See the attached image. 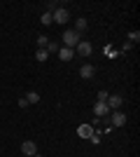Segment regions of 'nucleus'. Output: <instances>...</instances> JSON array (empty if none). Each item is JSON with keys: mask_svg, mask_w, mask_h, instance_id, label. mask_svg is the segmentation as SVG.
<instances>
[{"mask_svg": "<svg viewBox=\"0 0 140 157\" xmlns=\"http://www.w3.org/2000/svg\"><path fill=\"white\" fill-rule=\"evenodd\" d=\"M63 45L70 47V49H75V47L80 45V33L73 31V28H70V31H66V33H63Z\"/></svg>", "mask_w": 140, "mask_h": 157, "instance_id": "obj_1", "label": "nucleus"}, {"mask_svg": "<svg viewBox=\"0 0 140 157\" xmlns=\"http://www.w3.org/2000/svg\"><path fill=\"white\" fill-rule=\"evenodd\" d=\"M52 19L56 21V24H66L68 21V10L66 7H56V10L52 12Z\"/></svg>", "mask_w": 140, "mask_h": 157, "instance_id": "obj_2", "label": "nucleus"}, {"mask_svg": "<svg viewBox=\"0 0 140 157\" xmlns=\"http://www.w3.org/2000/svg\"><path fill=\"white\" fill-rule=\"evenodd\" d=\"M75 49H77V54H80V56H91V52H93L91 42H87V40H80V45L75 47Z\"/></svg>", "mask_w": 140, "mask_h": 157, "instance_id": "obj_3", "label": "nucleus"}, {"mask_svg": "<svg viewBox=\"0 0 140 157\" xmlns=\"http://www.w3.org/2000/svg\"><path fill=\"white\" fill-rule=\"evenodd\" d=\"M21 152H23V155H28V157H33L35 152H38L35 141H23V143H21Z\"/></svg>", "mask_w": 140, "mask_h": 157, "instance_id": "obj_4", "label": "nucleus"}, {"mask_svg": "<svg viewBox=\"0 0 140 157\" xmlns=\"http://www.w3.org/2000/svg\"><path fill=\"white\" fill-rule=\"evenodd\" d=\"M105 103H107V108H110V113H112V110H119V108H121L124 98H121V96H107Z\"/></svg>", "mask_w": 140, "mask_h": 157, "instance_id": "obj_5", "label": "nucleus"}, {"mask_svg": "<svg viewBox=\"0 0 140 157\" xmlns=\"http://www.w3.org/2000/svg\"><path fill=\"white\" fill-rule=\"evenodd\" d=\"M126 115H124V113H121V110H112V124L114 127H124V124H126Z\"/></svg>", "mask_w": 140, "mask_h": 157, "instance_id": "obj_6", "label": "nucleus"}, {"mask_svg": "<svg viewBox=\"0 0 140 157\" xmlns=\"http://www.w3.org/2000/svg\"><path fill=\"white\" fill-rule=\"evenodd\" d=\"M93 113H96L98 117H105V115H110V108H107L105 101H98V103L93 105Z\"/></svg>", "mask_w": 140, "mask_h": 157, "instance_id": "obj_7", "label": "nucleus"}, {"mask_svg": "<svg viewBox=\"0 0 140 157\" xmlns=\"http://www.w3.org/2000/svg\"><path fill=\"white\" fill-rule=\"evenodd\" d=\"M56 54H59V59H61V61H73L75 49H70V47H61V49H59Z\"/></svg>", "mask_w": 140, "mask_h": 157, "instance_id": "obj_8", "label": "nucleus"}, {"mask_svg": "<svg viewBox=\"0 0 140 157\" xmlns=\"http://www.w3.org/2000/svg\"><path fill=\"white\" fill-rule=\"evenodd\" d=\"M93 73H96V68H93L91 63H84V66H82V68H80V75H82V78H84V80L93 78Z\"/></svg>", "mask_w": 140, "mask_h": 157, "instance_id": "obj_9", "label": "nucleus"}, {"mask_svg": "<svg viewBox=\"0 0 140 157\" xmlns=\"http://www.w3.org/2000/svg\"><path fill=\"white\" fill-rule=\"evenodd\" d=\"M87 28H89L87 19H84V17H80V19H77V24H75V28H73V31H77V33H84Z\"/></svg>", "mask_w": 140, "mask_h": 157, "instance_id": "obj_10", "label": "nucleus"}, {"mask_svg": "<svg viewBox=\"0 0 140 157\" xmlns=\"http://www.w3.org/2000/svg\"><path fill=\"white\" fill-rule=\"evenodd\" d=\"M77 134H80V136H84V138H91V136H93V129L84 124V127H80V129H77Z\"/></svg>", "mask_w": 140, "mask_h": 157, "instance_id": "obj_11", "label": "nucleus"}, {"mask_svg": "<svg viewBox=\"0 0 140 157\" xmlns=\"http://www.w3.org/2000/svg\"><path fill=\"white\" fill-rule=\"evenodd\" d=\"M26 101H28V105H33V103H38V101H40V94H38V92H28Z\"/></svg>", "mask_w": 140, "mask_h": 157, "instance_id": "obj_12", "label": "nucleus"}, {"mask_svg": "<svg viewBox=\"0 0 140 157\" xmlns=\"http://www.w3.org/2000/svg\"><path fill=\"white\" fill-rule=\"evenodd\" d=\"M35 59L40 61V63H45V61L49 59V54H47V49H38V52H35Z\"/></svg>", "mask_w": 140, "mask_h": 157, "instance_id": "obj_13", "label": "nucleus"}, {"mask_svg": "<svg viewBox=\"0 0 140 157\" xmlns=\"http://www.w3.org/2000/svg\"><path fill=\"white\" fill-rule=\"evenodd\" d=\"M40 21H42V24H45V26H49V24H54V19H52V12H42Z\"/></svg>", "mask_w": 140, "mask_h": 157, "instance_id": "obj_14", "label": "nucleus"}, {"mask_svg": "<svg viewBox=\"0 0 140 157\" xmlns=\"http://www.w3.org/2000/svg\"><path fill=\"white\" fill-rule=\"evenodd\" d=\"M38 45H40V49H45V47L49 45V38H47V35H40V38H38Z\"/></svg>", "mask_w": 140, "mask_h": 157, "instance_id": "obj_15", "label": "nucleus"}, {"mask_svg": "<svg viewBox=\"0 0 140 157\" xmlns=\"http://www.w3.org/2000/svg\"><path fill=\"white\" fill-rule=\"evenodd\" d=\"M45 49H47V54H52V52H59V42H49V45H47Z\"/></svg>", "mask_w": 140, "mask_h": 157, "instance_id": "obj_16", "label": "nucleus"}, {"mask_svg": "<svg viewBox=\"0 0 140 157\" xmlns=\"http://www.w3.org/2000/svg\"><path fill=\"white\" fill-rule=\"evenodd\" d=\"M138 40H140V33H138V31L128 33V42H138Z\"/></svg>", "mask_w": 140, "mask_h": 157, "instance_id": "obj_17", "label": "nucleus"}, {"mask_svg": "<svg viewBox=\"0 0 140 157\" xmlns=\"http://www.w3.org/2000/svg\"><path fill=\"white\" fill-rule=\"evenodd\" d=\"M107 96H110V94H107L105 89H100V92H98V101H107Z\"/></svg>", "mask_w": 140, "mask_h": 157, "instance_id": "obj_18", "label": "nucleus"}, {"mask_svg": "<svg viewBox=\"0 0 140 157\" xmlns=\"http://www.w3.org/2000/svg\"><path fill=\"white\" fill-rule=\"evenodd\" d=\"M19 108H28V101H26V98H19Z\"/></svg>", "mask_w": 140, "mask_h": 157, "instance_id": "obj_19", "label": "nucleus"}]
</instances>
